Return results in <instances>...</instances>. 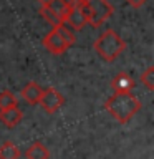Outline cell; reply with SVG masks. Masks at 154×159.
<instances>
[{"instance_id": "6da1fadb", "label": "cell", "mask_w": 154, "mask_h": 159, "mask_svg": "<svg viewBox=\"0 0 154 159\" xmlns=\"http://www.w3.org/2000/svg\"><path fill=\"white\" fill-rule=\"evenodd\" d=\"M143 108L141 101L133 93H114L111 98L106 99L104 109L116 119L119 124H126L129 119Z\"/></svg>"}, {"instance_id": "7a4b0ae2", "label": "cell", "mask_w": 154, "mask_h": 159, "mask_svg": "<svg viewBox=\"0 0 154 159\" xmlns=\"http://www.w3.org/2000/svg\"><path fill=\"white\" fill-rule=\"evenodd\" d=\"M124 50H126V43L114 30H106L94 42V52L104 61H114Z\"/></svg>"}, {"instance_id": "3957f363", "label": "cell", "mask_w": 154, "mask_h": 159, "mask_svg": "<svg viewBox=\"0 0 154 159\" xmlns=\"http://www.w3.org/2000/svg\"><path fill=\"white\" fill-rule=\"evenodd\" d=\"M88 7V23L91 27L98 28L113 15L114 8L108 0H84Z\"/></svg>"}, {"instance_id": "277c9868", "label": "cell", "mask_w": 154, "mask_h": 159, "mask_svg": "<svg viewBox=\"0 0 154 159\" xmlns=\"http://www.w3.org/2000/svg\"><path fill=\"white\" fill-rule=\"evenodd\" d=\"M63 103H65V98L61 96V93H58V89L57 88H47V89H43V93H42V98H40V106H42L45 111H47L48 114H53V113H57L60 108L63 106Z\"/></svg>"}, {"instance_id": "5b68a950", "label": "cell", "mask_w": 154, "mask_h": 159, "mask_svg": "<svg viewBox=\"0 0 154 159\" xmlns=\"http://www.w3.org/2000/svg\"><path fill=\"white\" fill-rule=\"evenodd\" d=\"M71 30H83L84 27L88 25V18L84 17V13L79 10L78 5L71 3L70 5V12L66 15V18H65V22Z\"/></svg>"}, {"instance_id": "8992f818", "label": "cell", "mask_w": 154, "mask_h": 159, "mask_svg": "<svg viewBox=\"0 0 154 159\" xmlns=\"http://www.w3.org/2000/svg\"><path fill=\"white\" fill-rule=\"evenodd\" d=\"M43 47L47 48L50 53H53V55H61V53H65L70 48L55 30H52V32L43 38Z\"/></svg>"}, {"instance_id": "52a82bcc", "label": "cell", "mask_w": 154, "mask_h": 159, "mask_svg": "<svg viewBox=\"0 0 154 159\" xmlns=\"http://www.w3.org/2000/svg\"><path fill=\"white\" fill-rule=\"evenodd\" d=\"M134 80L133 76L129 73L126 71H121V73H118L116 76H114L111 80V88H113V91L114 93H131L133 91V88H134Z\"/></svg>"}, {"instance_id": "ba28073f", "label": "cell", "mask_w": 154, "mask_h": 159, "mask_svg": "<svg viewBox=\"0 0 154 159\" xmlns=\"http://www.w3.org/2000/svg\"><path fill=\"white\" fill-rule=\"evenodd\" d=\"M22 118H23V113L18 106L5 109V111H0V121H2L7 128H15L20 121H22Z\"/></svg>"}, {"instance_id": "9c48e42d", "label": "cell", "mask_w": 154, "mask_h": 159, "mask_svg": "<svg viewBox=\"0 0 154 159\" xmlns=\"http://www.w3.org/2000/svg\"><path fill=\"white\" fill-rule=\"evenodd\" d=\"M42 93H43V89L40 88V84H37L35 81L27 83L23 86V89H22L23 99H27L30 104H38L40 103V98H42Z\"/></svg>"}, {"instance_id": "30bf717a", "label": "cell", "mask_w": 154, "mask_h": 159, "mask_svg": "<svg viewBox=\"0 0 154 159\" xmlns=\"http://www.w3.org/2000/svg\"><path fill=\"white\" fill-rule=\"evenodd\" d=\"M25 157L27 159H50V151L47 149V146H45L43 143L35 141L32 146L27 149Z\"/></svg>"}, {"instance_id": "8fae6325", "label": "cell", "mask_w": 154, "mask_h": 159, "mask_svg": "<svg viewBox=\"0 0 154 159\" xmlns=\"http://www.w3.org/2000/svg\"><path fill=\"white\" fill-rule=\"evenodd\" d=\"M47 7L52 10L61 22H65V18H66V15L70 12V3H66L65 0H52L50 5H47Z\"/></svg>"}, {"instance_id": "7c38bea8", "label": "cell", "mask_w": 154, "mask_h": 159, "mask_svg": "<svg viewBox=\"0 0 154 159\" xmlns=\"http://www.w3.org/2000/svg\"><path fill=\"white\" fill-rule=\"evenodd\" d=\"M53 30H55V32H57V33L60 35V37H61V40H63V42L68 45V47H71V45H75V42H76L75 32H73V30L68 27L66 23H63V22H61V23L58 25V27H55Z\"/></svg>"}, {"instance_id": "4fadbf2b", "label": "cell", "mask_w": 154, "mask_h": 159, "mask_svg": "<svg viewBox=\"0 0 154 159\" xmlns=\"http://www.w3.org/2000/svg\"><path fill=\"white\" fill-rule=\"evenodd\" d=\"M20 157V151L13 143L5 141L0 146V159H18Z\"/></svg>"}, {"instance_id": "5bb4252c", "label": "cell", "mask_w": 154, "mask_h": 159, "mask_svg": "<svg viewBox=\"0 0 154 159\" xmlns=\"http://www.w3.org/2000/svg\"><path fill=\"white\" fill-rule=\"evenodd\" d=\"M17 106V98L12 91L8 89H3L0 93V111H5V109H10V108H15Z\"/></svg>"}, {"instance_id": "9a60e30c", "label": "cell", "mask_w": 154, "mask_h": 159, "mask_svg": "<svg viewBox=\"0 0 154 159\" xmlns=\"http://www.w3.org/2000/svg\"><path fill=\"white\" fill-rule=\"evenodd\" d=\"M40 13H42V17H43L45 20H47V22H48L50 25H52L53 28H55V27H58V25L61 23V20H60V18H58L57 15H55V13L52 12V10L48 8V7H42V8H40Z\"/></svg>"}, {"instance_id": "2e32d148", "label": "cell", "mask_w": 154, "mask_h": 159, "mask_svg": "<svg viewBox=\"0 0 154 159\" xmlns=\"http://www.w3.org/2000/svg\"><path fill=\"white\" fill-rule=\"evenodd\" d=\"M141 81L146 84V88L149 89V91H152L154 89V66H149L146 71L143 73Z\"/></svg>"}, {"instance_id": "e0dca14e", "label": "cell", "mask_w": 154, "mask_h": 159, "mask_svg": "<svg viewBox=\"0 0 154 159\" xmlns=\"http://www.w3.org/2000/svg\"><path fill=\"white\" fill-rule=\"evenodd\" d=\"M126 2L131 5V7H134V8H139V7H143L144 3L147 2V0H126Z\"/></svg>"}, {"instance_id": "ac0fdd59", "label": "cell", "mask_w": 154, "mask_h": 159, "mask_svg": "<svg viewBox=\"0 0 154 159\" xmlns=\"http://www.w3.org/2000/svg\"><path fill=\"white\" fill-rule=\"evenodd\" d=\"M40 3H42V7H47V5H50V2H52V0H38Z\"/></svg>"}, {"instance_id": "d6986e66", "label": "cell", "mask_w": 154, "mask_h": 159, "mask_svg": "<svg viewBox=\"0 0 154 159\" xmlns=\"http://www.w3.org/2000/svg\"><path fill=\"white\" fill-rule=\"evenodd\" d=\"M65 2H66V3H71V2H73V0H65Z\"/></svg>"}]
</instances>
